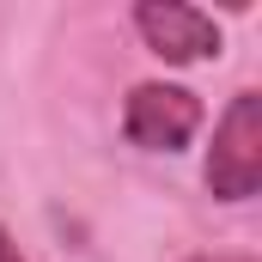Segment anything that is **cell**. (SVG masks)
<instances>
[{
  "label": "cell",
  "instance_id": "1",
  "mask_svg": "<svg viewBox=\"0 0 262 262\" xmlns=\"http://www.w3.org/2000/svg\"><path fill=\"white\" fill-rule=\"evenodd\" d=\"M207 189L220 201H250L262 189V92H232L207 146Z\"/></svg>",
  "mask_w": 262,
  "mask_h": 262
},
{
  "label": "cell",
  "instance_id": "2",
  "mask_svg": "<svg viewBox=\"0 0 262 262\" xmlns=\"http://www.w3.org/2000/svg\"><path fill=\"white\" fill-rule=\"evenodd\" d=\"M201 128V98L189 85H171V79H140L122 104V134L146 152H177L189 146V134Z\"/></svg>",
  "mask_w": 262,
  "mask_h": 262
},
{
  "label": "cell",
  "instance_id": "4",
  "mask_svg": "<svg viewBox=\"0 0 262 262\" xmlns=\"http://www.w3.org/2000/svg\"><path fill=\"white\" fill-rule=\"evenodd\" d=\"M0 262H25V256H18V244L6 238V226H0Z\"/></svg>",
  "mask_w": 262,
  "mask_h": 262
},
{
  "label": "cell",
  "instance_id": "5",
  "mask_svg": "<svg viewBox=\"0 0 262 262\" xmlns=\"http://www.w3.org/2000/svg\"><path fill=\"white\" fill-rule=\"evenodd\" d=\"M189 262H250V256H189Z\"/></svg>",
  "mask_w": 262,
  "mask_h": 262
},
{
  "label": "cell",
  "instance_id": "3",
  "mask_svg": "<svg viewBox=\"0 0 262 262\" xmlns=\"http://www.w3.org/2000/svg\"><path fill=\"white\" fill-rule=\"evenodd\" d=\"M134 31L146 37L152 55L165 61H201V55H220V25L189 6V0H140L134 6Z\"/></svg>",
  "mask_w": 262,
  "mask_h": 262
}]
</instances>
